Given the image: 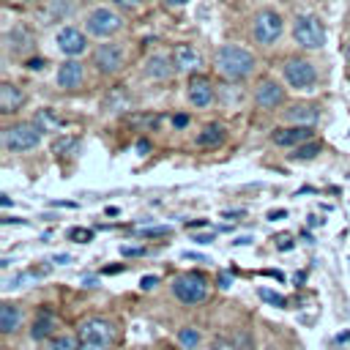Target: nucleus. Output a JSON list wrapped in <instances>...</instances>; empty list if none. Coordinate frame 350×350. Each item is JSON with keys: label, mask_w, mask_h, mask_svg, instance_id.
Here are the masks:
<instances>
[{"label": "nucleus", "mask_w": 350, "mask_h": 350, "mask_svg": "<svg viewBox=\"0 0 350 350\" xmlns=\"http://www.w3.org/2000/svg\"><path fill=\"white\" fill-rule=\"evenodd\" d=\"M139 287H142V290H150V287H156V276H142Z\"/></svg>", "instance_id": "nucleus-33"}, {"label": "nucleus", "mask_w": 350, "mask_h": 350, "mask_svg": "<svg viewBox=\"0 0 350 350\" xmlns=\"http://www.w3.org/2000/svg\"><path fill=\"white\" fill-rule=\"evenodd\" d=\"M257 295L265 301V304H271V306H287V301L279 295V293H273V290H268V287H260L257 290Z\"/></svg>", "instance_id": "nucleus-26"}, {"label": "nucleus", "mask_w": 350, "mask_h": 350, "mask_svg": "<svg viewBox=\"0 0 350 350\" xmlns=\"http://www.w3.org/2000/svg\"><path fill=\"white\" fill-rule=\"evenodd\" d=\"M293 41L301 49H323V44H325V25L314 14H298L293 19Z\"/></svg>", "instance_id": "nucleus-5"}, {"label": "nucleus", "mask_w": 350, "mask_h": 350, "mask_svg": "<svg viewBox=\"0 0 350 350\" xmlns=\"http://www.w3.org/2000/svg\"><path fill=\"white\" fill-rule=\"evenodd\" d=\"M52 328H55L52 314H49V312H41V314H38V320L33 323L30 336H33V339H44V336H49V334H52Z\"/></svg>", "instance_id": "nucleus-22"}, {"label": "nucleus", "mask_w": 350, "mask_h": 350, "mask_svg": "<svg viewBox=\"0 0 350 350\" xmlns=\"http://www.w3.org/2000/svg\"><path fill=\"white\" fill-rule=\"evenodd\" d=\"M211 350H238V345H235V339H232V336L221 334V336H216V339L211 342Z\"/></svg>", "instance_id": "nucleus-27"}, {"label": "nucleus", "mask_w": 350, "mask_h": 350, "mask_svg": "<svg viewBox=\"0 0 350 350\" xmlns=\"http://www.w3.org/2000/svg\"><path fill=\"white\" fill-rule=\"evenodd\" d=\"M38 142H41V129L36 123L19 120V123H11L3 129V148L8 153H25V150L36 148Z\"/></svg>", "instance_id": "nucleus-6"}, {"label": "nucleus", "mask_w": 350, "mask_h": 350, "mask_svg": "<svg viewBox=\"0 0 350 350\" xmlns=\"http://www.w3.org/2000/svg\"><path fill=\"white\" fill-rule=\"evenodd\" d=\"M123 254L126 257H139V254H145V249H139V246H123Z\"/></svg>", "instance_id": "nucleus-31"}, {"label": "nucleus", "mask_w": 350, "mask_h": 350, "mask_svg": "<svg viewBox=\"0 0 350 350\" xmlns=\"http://www.w3.org/2000/svg\"><path fill=\"white\" fill-rule=\"evenodd\" d=\"M178 339H180V345H183V347L194 350V347L200 345V331H197V328H180Z\"/></svg>", "instance_id": "nucleus-25"}, {"label": "nucleus", "mask_w": 350, "mask_h": 350, "mask_svg": "<svg viewBox=\"0 0 350 350\" xmlns=\"http://www.w3.org/2000/svg\"><path fill=\"white\" fill-rule=\"evenodd\" d=\"M284 216H287L284 211H271V213H268V219H271V221H279V219H284Z\"/></svg>", "instance_id": "nucleus-37"}, {"label": "nucleus", "mask_w": 350, "mask_h": 350, "mask_svg": "<svg viewBox=\"0 0 350 350\" xmlns=\"http://www.w3.org/2000/svg\"><path fill=\"white\" fill-rule=\"evenodd\" d=\"M249 33H252V41H254V44L271 46V44H276V41L282 38V33H284V19H282V14L273 11V8H260V11L252 16V22H249Z\"/></svg>", "instance_id": "nucleus-3"}, {"label": "nucleus", "mask_w": 350, "mask_h": 350, "mask_svg": "<svg viewBox=\"0 0 350 350\" xmlns=\"http://www.w3.org/2000/svg\"><path fill=\"white\" fill-rule=\"evenodd\" d=\"M282 77L293 90H314L317 85V68L306 57H287L282 63Z\"/></svg>", "instance_id": "nucleus-7"}, {"label": "nucleus", "mask_w": 350, "mask_h": 350, "mask_svg": "<svg viewBox=\"0 0 350 350\" xmlns=\"http://www.w3.org/2000/svg\"><path fill=\"white\" fill-rule=\"evenodd\" d=\"M320 150H323V145H320L317 139H309V142H304V145H298V148H295L293 159H295V161H304V159H314Z\"/></svg>", "instance_id": "nucleus-24"}, {"label": "nucleus", "mask_w": 350, "mask_h": 350, "mask_svg": "<svg viewBox=\"0 0 350 350\" xmlns=\"http://www.w3.org/2000/svg\"><path fill=\"white\" fill-rule=\"evenodd\" d=\"M172 295L183 304H202L208 298V282L202 273L189 271L172 279Z\"/></svg>", "instance_id": "nucleus-8"}, {"label": "nucleus", "mask_w": 350, "mask_h": 350, "mask_svg": "<svg viewBox=\"0 0 350 350\" xmlns=\"http://www.w3.org/2000/svg\"><path fill=\"white\" fill-rule=\"evenodd\" d=\"M68 260H71L68 254H57V257H55V262H68Z\"/></svg>", "instance_id": "nucleus-41"}, {"label": "nucleus", "mask_w": 350, "mask_h": 350, "mask_svg": "<svg viewBox=\"0 0 350 350\" xmlns=\"http://www.w3.org/2000/svg\"><path fill=\"white\" fill-rule=\"evenodd\" d=\"M345 57H347V66H350V38H347V44H345Z\"/></svg>", "instance_id": "nucleus-42"}, {"label": "nucleus", "mask_w": 350, "mask_h": 350, "mask_svg": "<svg viewBox=\"0 0 350 350\" xmlns=\"http://www.w3.org/2000/svg\"><path fill=\"white\" fill-rule=\"evenodd\" d=\"M317 118H320V109L314 104H293L284 112V120L293 123V126H314Z\"/></svg>", "instance_id": "nucleus-17"}, {"label": "nucleus", "mask_w": 350, "mask_h": 350, "mask_svg": "<svg viewBox=\"0 0 350 350\" xmlns=\"http://www.w3.org/2000/svg\"><path fill=\"white\" fill-rule=\"evenodd\" d=\"M172 71H175L172 57H164V55H150L148 63H145V77L148 79H167Z\"/></svg>", "instance_id": "nucleus-19"}, {"label": "nucleus", "mask_w": 350, "mask_h": 350, "mask_svg": "<svg viewBox=\"0 0 350 350\" xmlns=\"http://www.w3.org/2000/svg\"><path fill=\"white\" fill-rule=\"evenodd\" d=\"M221 139H224V129H221L219 123H208V126L197 134V145H200V148H216Z\"/></svg>", "instance_id": "nucleus-21"}, {"label": "nucleus", "mask_w": 350, "mask_h": 350, "mask_svg": "<svg viewBox=\"0 0 350 350\" xmlns=\"http://www.w3.org/2000/svg\"><path fill=\"white\" fill-rule=\"evenodd\" d=\"M22 323V309L14 304H3L0 306V331L3 334H14Z\"/></svg>", "instance_id": "nucleus-20"}, {"label": "nucleus", "mask_w": 350, "mask_h": 350, "mask_svg": "<svg viewBox=\"0 0 350 350\" xmlns=\"http://www.w3.org/2000/svg\"><path fill=\"white\" fill-rule=\"evenodd\" d=\"M46 350H79V339L71 336V334H60V336L49 339Z\"/></svg>", "instance_id": "nucleus-23"}, {"label": "nucleus", "mask_w": 350, "mask_h": 350, "mask_svg": "<svg viewBox=\"0 0 350 350\" xmlns=\"http://www.w3.org/2000/svg\"><path fill=\"white\" fill-rule=\"evenodd\" d=\"M186 123H189V118H186V115H175V118H172V126H175V129H183Z\"/></svg>", "instance_id": "nucleus-35"}, {"label": "nucleus", "mask_w": 350, "mask_h": 350, "mask_svg": "<svg viewBox=\"0 0 350 350\" xmlns=\"http://www.w3.org/2000/svg\"><path fill=\"white\" fill-rule=\"evenodd\" d=\"M25 3H33V0H25Z\"/></svg>", "instance_id": "nucleus-43"}, {"label": "nucleus", "mask_w": 350, "mask_h": 350, "mask_svg": "<svg viewBox=\"0 0 350 350\" xmlns=\"http://www.w3.org/2000/svg\"><path fill=\"white\" fill-rule=\"evenodd\" d=\"M164 3H167L170 8H183V5H186V3H191V0H164Z\"/></svg>", "instance_id": "nucleus-36"}, {"label": "nucleus", "mask_w": 350, "mask_h": 350, "mask_svg": "<svg viewBox=\"0 0 350 350\" xmlns=\"http://www.w3.org/2000/svg\"><path fill=\"white\" fill-rule=\"evenodd\" d=\"M123 27H126V22H123L120 11L112 5H93L82 19V30L93 38H112Z\"/></svg>", "instance_id": "nucleus-2"}, {"label": "nucleus", "mask_w": 350, "mask_h": 350, "mask_svg": "<svg viewBox=\"0 0 350 350\" xmlns=\"http://www.w3.org/2000/svg\"><path fill=\"white\" fill-rule=\"evenodd\" d=\"M5 46H8V52H14V55H27V52L33 49V33H30L25 25H16L14 30L5 33Z\"/></svg>", "instance_id": "nucleus-16"}, {"label": "nucleus", "mask_w": 350, "mask_h": 350, "mask_svg": "<svg viewBox=\"0 0 350 350\" xmlns=\"http://www.w3.org/2000/svg\"><path fill=\"white\" fill-rule=\"evenodd\" d=\"M55 44L66 57H79L88 52V33L74 25H63L55 36Z\"/></svg>", "instance_id": "nucleus-10"}, {"label": "nucleus", "mask_w": 350, "mask_h": 350, "mask_svg": "<svg viewBox=\"0 0 350 350\" xmlns=\"http://www.w3.org/2000/svg\"><path fill=\"white\" fill-rule=\"evenodd\" d=\"M93 66L101 71V74H118L123 66H126V52L118 41H107V44H98L96 52H93Z\"/></svg>", "instance_id": "nucleus-9"}, {"label": "nucleus", "mask_w": 350, "mask_h": 350, "mask_svg": "<svg viewBox=\"0 0 350 350\" xmlns=\"http://www.w3.org/2000/svg\"><path fill=\"white\" fill-rule=\"evenodd\" d=\"M194 241H197V243H211V241H213V235H197Z\"/></svg>", "instance_id": "nucleus-39"}, {"label": "nucleus", "mask_w": 350, "mask_h": 350, "mask_svg": "<svg viewBox=\"0 0 350 350\" xmlns=\"http://www.w3.org/2000/svg\"><path fill=\"white\" fill-rule=\"evenodd\" d=\"M170 232V227H148V230H139V235H148V238H153V235H167Z\"/></svg>", "instance_id": "nucleus-29"}, {"label": "nucleus", "mask_w": 350, "mask_h": 350, "mask_svg": "<svg viewBox=\"0 0 350 350\" xmlns=\"http://www.w3.org/2000/svg\"><path fill=\"white\" fill-rule=\"evenodd\" d=\"M137 150H142V153H145V150H148V142H145V139H139V142H137Z\"/></svg>", "instance_id": "nucleus-40"}, {"label": "nucleus", "mask_w": 350, "mask_h": 350, "mask_svg": "<svg viewBox=\"0 0 350 350\" xmlns=\"http://www.w3.org/2000/svg\"><path fill=\"white\" fill-rule=\"evenodd\" d=\"M77 339H79V350H109L115 342V328L104 317H88L79 325Z\"/></svg>", "instance_id": "nucleus-4"}, {"label": "nucleus", "mask_w": 350, "mask_h": 350, "mask_svg": "<svg viewBox=\"0 0 350 350\" xmlns=\"http://www.w3.org/2000/svg\"><path fill=\"white\" fill-rule=\"evenodd\" d=\"M282 101H284V88L276 85L273 79H262V82L254 88V104H257V107H262V109H276Z\"/></svg>", "instance_id": "nucleus-14"}, {"label": "nucleus", "mask_w": 350, "mask_h": 350, "mask_svg": "<svg viewBox=\"0 0 350 350\" xmlns=\"http://www.w3.org/2000/svg\"><path fill=\"white\" fill-rule=\"evenodd\" d=\"M145 0H112V5H118V8H137V5H142Z\"/></svg>", "instance_id": "nucleus-30"}, {"label": "nucleus", "mask_w": 350, "mask_h": 350, "mask_svg": "<svg viewBox=\"0 0 350 350\" xmlns=\"http://www.w3.org/2000/svg\"><path fill=\"white\" fill-rule=\"evenodd\" d=\"M213 68L227 82H241V79H246V77L254 74L257 60H254V55L246 46H241V44H224V46H219V52L213 57Z\"/></svg>", "instance_id": "nucleus-1"}, {"label": "nucleus", "mask_w": 350, "mask_h": 350, "mask_svg": "<svg viewBox=\"0 0 350 350\" xmlns=\"http://www.w3.org/2000/svg\"><path fill=\"white\" fill-rule=\"evenodd\" d=\"M170 57H172V66H175L178 74H194V71L200 68V63H202L200 52H197L191 44H178V46L170 52Z\"/></svg>", "instance_id": "nucleus-13"}, {"label": "nucleus", "mask_w": 350, "mask_h": 350, "mask_svg": "<svg viewBox=\"0 0 350 350\" xmlns=\"http://www.w3.org/2000/svg\"><path fill=\"white\" fill-rule=\"evenodd\" d=\"M27 68H30V71H38V68H44V60H38V57H30V60H27Z\"/></svg>", "instance_id": "nucleus-34"}, {"label": "nucleus", "mask_w": 350, "mask_h": 350, "mask_svg": "<svg viewBox=\"0 0 350 350\" xmlns=\"http://www.w3.org/2000/svg\"><path fill=\"white\" fill-rule=\"evenodd\" d=\"M82 82H85V66L79 60H66L57 68V85L63 90H77L82 88Z\"/></svg>", "instance_id": "nucleus-15"}, {"label": "nucleus", "mask_w": 350, "mask_h": 350, "mask_svg": "<svg viewBox=\"0 0 350 350\" xmlns=\"http://www.w3.org/2000/svg\"><path fill=\"white\" fill-rule=\"evenodd\" d=\"M271 139L279 148H298V145L314 139V131H312V126H282L271 134Z\"/></svg>", "instance_id": "nucleus-12"}, {"label": "nucleus", "mask_w": 350, "mask_h": 350, "mask_svg": "<svg viewBox=\"0 0 350 350\" xmlns=\"http://www.w3.org/2000/svg\"><path fill=\"white\" fill-rule=\"evenodd\" d=\"M22 104H25V93L16 85L3 82L0 85V112L3 115H14L16 109H22Z\"/></svg>", "instance_id": "nucleus-18"}, {"label": "nucleus", "mask_w": 350, "mask_h": 350, "mask_svg": "<svg viewBox=\"0 0 350 350\" xmlns=\"http://www.w3.org/2000/svg\"><path fill=\"white\" fill-rule=\"evenodd\" d=\"M68 238L77 241V243H88V241H93V232L85 230V227H74V230H68Z\"/></svg>", "instance_id": "nucleus-28"}, {"label": "nucleus", "mask_w": 350, "mask_h": 350, "mask_svg": "<svg viewBox=\"0 0 350 350\" xmlns=\"http://www.w3.org/2000/svg\"><path fill=\"white\" fill-rule=\"evenodd\" d=\"M186 96H189V104L191 107H197V109H202V107H211L213 104V85H211V79L208 77H202V74H191V79H189V85H186Z\"/></svg>", "instance_id": "nucleus-11"}, {"label": "nucleus", "mask_w": 350, "mask_h": 350, "mask_svg": "<svg viewBox=\"0 0 350 350\" xmlns=\"http://www.w3.org/2000/svg\"><path fill=\"white\" fill-rule=\"evenodd\" d=\"M219 287H221V290H227V287H230V276H227V273H221V276H219Z\"/></svg>", "instance_id": "nucleus-38"}, {"label": "nucleus", "mask_w": 350, "mask_h": 350, "mask_svg": "<svg viewBox=\"0 0 350 350\" xmlns=\"http://www.w3.org/2000/svg\"><path fill=\"white\" fill-rule=\"evenodd\" d=\"M276 246H279V249H282V252H290V249H293V238H284V235H282V238H279V243H276Z\"/></svg>", "instance_id": "nucleus-32"}]
</instances>
